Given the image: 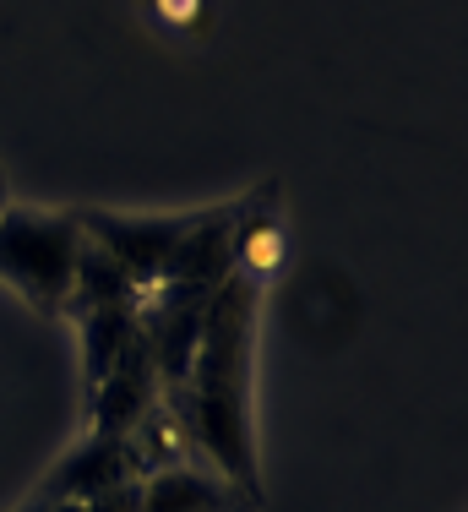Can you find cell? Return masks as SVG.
Returning <instances> with one entry per match:
<instances>
[{
    "mask_svg": "<svg viewBox=\"0 0 468 512\" xmlns=\"http://www.w3.org/2000/svg\"><path fill=\"white\" fill-rule=\"evenodd\" d=\"M256 311H262V278L234 273L213 289L196 333L191 371L180 393L164 398V409L180 420L196 453L218 463L229 485L262 502L256 485V447H251V344H256Z\"/></svg>",
    "mask_w": 468,
    "mask_h": 512,
    "instance_id": "1",
    "label": "cell"
},
{
    "mask_svg": "<svg viewBox=\"0 0 468 512\" xmlns=\"http://www.w3.org/2000/svg\"><path fill=\"white\" fill-rule=\"evenodd\" d=\"M126 480H142L126 436H88L77 453H66L44 474L33 502H93L98 491H115V485H126Z\"/></svg>",
    "mask_w": 468,
    "mask_h": 512,
    "instance_id": "4",
    "label": "cell"
},
{
    "mask_svg": "<svg viewBox=\"0 0 468 512\" xmlns=\"http://www.w3.org/2000/svg\"><path fill=\"white\" fill-rule=\"evenodd\" d=\"M137 512H256V496H245L240 485L213 480V474L180 463V469L142 474V507Z\"/></svg>",
    "mask_w": 468,
    "mask_h": 512,
    "instance_id": "6",
    "label": "cell"
},
{
    "mask_svg": "<svg viewBox=\"0 0 468 512\" xmlns=\"http://www.w3.org/2000/svg\"><path fill=\"white\" fill-rule=\"evenodd\" d=\"M17 512H82V502H28Z\"/></svg>",
    "mask_w": 468,
    "mask_h": 512,
    "instance_id": "10",
    "label": "cell"
},
{
    "mask_svg": "<svg viewBox=\"0 0 468 512\" xmlns=\"http://www.w3.org/2000/svg\"><path fill=\"white\" fill-rule=\"evenodd\" d=\"M137 306H93V311H77V327H82V365H88V393L115 371V360L126 355L131 344L142 338L137 327Z\"/></svg>",
    "mask_w": 468,
    "mask_h": 512,
    "instance_id": "7",
    "label": "cell"
},
{
    "mask_svg": "<svg viewBox=\"0 0 468 512\" xmlns=\"http://www.w3.org/2000/svg\"><path fill=\"white\" fill-rule=\"evenodd\" d=\"M158 404H164V393H158V376H153V360H147V344L137 338V344L115 360V371H109L104 382L88 393L93 436H131Z\"/></svg>",
    "mask_w": 468,
    "mask_h": 512,
    "instance_id": "5",
    "label": "cell"
},
{
    "mask_svg": "<svg viewBox=\"0 0 468 512\" xmlns=\"http://www.w3.org/2000/svg\"><path fill=\"white\" fill-rule=\"evenodd\" d=\"M137 300H142V289L131 284V278L120 273V267L109 262V256L93 246V240H82V251H77V278H71L66 311L77 316V311H93V306H137Z\"/></svg>",
    "mask_w": 468,
    "mask_h": 512,
    "instance_id": "8",
    "label": "cell"
},
{
    "mask_svg": "<svg viewBox=\"0 0 468 512\" xmlns=\"http://www.w3.org/2000/svg\"><path fill=\"white\" fill-rule=\"evenodd\" d=\"M142 507V480H126L115 491H98L93 502H82V512H137Z\"/></svg>",
    "mask_w": 468,
    "mask_h": 512,
    "instance_id": "9",
    "label": "cell"
},
{
    "mask_svg": "<svg viewBox=\"0 0 468 512\" xmlns=\"http://www.w3.org/2000/svg\"><path fill=\"white\" fill-rule=\"evenodd\" d=\"M77 251H82L77 213H39V207H6L0 213V278L33 311L44 316L66 311Z\"/></svg>",
    "mask_w": 468,
    "mask_h": 512,
    "instance_id": "2",
    "label": "cell"
},
{
    "mask_svg": "<svg viewBox=\"0 0 468 512\" xmlns=\"http://www.w3.org/2000/svg\"><path fill=\"white\" fill-rule=\"evenodd\" d=\"M6 207H11V202H6V175H0V213H6Z\"/></svg>",
    "mask_w": 468,
    "mask_h": 512,
    "instance_id": "11",
    "label": "cell"
},
{
    "mask_svg": "<svg viewBox=\"0 0 468 512\" xmlns=\"http://www.w3.org/2000/svg\"><path fill=\"white\" fill-rule=\"evenodd\" d=\"M196 218H202V213L126 218V213H98V207H93V213H77V229H82V240H93V246L147 295V289L164 278L169 256L180 251V240L196 229Z\"/></svg>",
    "mask_w": 468,
    "mask_h": 512,
    "instance_id": "3",
    "label": "cell"
}]
</instances>
